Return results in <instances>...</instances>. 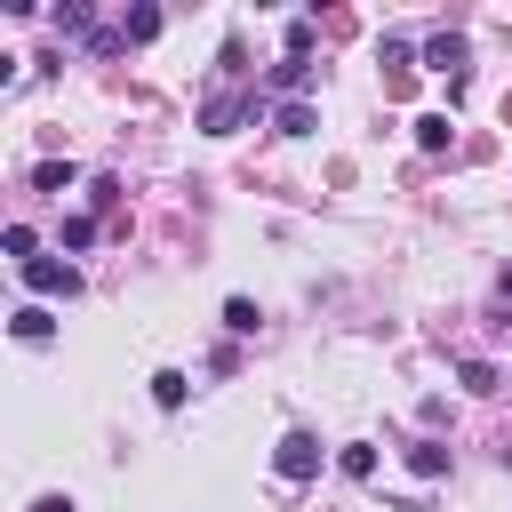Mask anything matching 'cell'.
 Instances as JSON below:
<instances>
[{
	"label": "cell",
	"mask_w": 512,
	"mask_h": 512,
	"mask_svg": "<svg viewBox=\"0 0 512 512\" xmlns=\"http://www.w3.org/2000/svg\"><path fill=\"white\" fill-rule=\"evenodd\" d=\"M32 184H40V192H64V184H72V160H40Z\"/></svg>",
	"instance_id": "15"
},
{
	"label": "cell",
	"mask_w": 512,
	"mask_h": 512,
	"mask_svg": "<svg viewBox=\"0 0 512 512\" xmlns=\"http://www.w3.org/2000/svg\"><path fill=\"white\" fill-rule=\"evenodd\" d=\"M336 464H344V480H376V448H368V440H352Z\"/></svg>",
	"instance_id": "10"
},
{
	"label": "cell",
	"mask_w": 512,
	"mask_h": 512,
	"mask_svg": "<svg viewBox=\"0 0 512 512\" xmlns=\"http://www.w3.org/2000/svg\"><path fill=\"white\" fill-rule=\"evenodd\" d=\"M240 120H256V96H208V104H200V128H208V136H232Z\"/></svg>",
	"instance_id": "2"
},
{
	"label": "cell",
	"mask_w": 512,
	"mask_h": 512,
	"mask_svg": "<svg viewBox=\"0 0 512 512\" xmlns=\"http://www.w3.org/2000/svg\"><path fill=\"white\" fill-rule=\"evenodd\" d=\"M256 320H264V312H256L248 296H232V304H224V328H232V336H256Z\"/></svg>",
	"instance_id": "12"
},
{
	"label": "cell",
	"mask_w": 512,
	"mask_h": 512,
	"mask_svg": "<svg viewBox=\"0 0 512 512\" xmlns=\"http://www.w3.org/2000/svg\"><path fill=\"white\" fill-rule=\"evenodd\" d=\"M24 288H32V296H72V288H80V272H72V264H56V256H32V264H24Z\"/></svg>",
	"instance_id": "3"
},
{
	"label": "cell",
	"mask_w": 512,
	"mask_h": 512,
	"mask_svg": "<svg viewBox=\"0 0 512 512\" xmlns=\"http://www.w3.org/2000/svg\"><path fill=\"white\" fill-rule=\"evenodd\" d=\"M152 400H160V408H184V368H160V376H152Z\"/></svg>",
	"instance_id": "13"
},
{
	"label": "cell",
	"mask_w": 512,
	"mask_h": 512,
	"mask_svg": "<svg viewBox=\"0 0 512 512\" xmlns=\"http://www.w3.org/2000/svg\"><path fill=\"white\" fill-rule=\"evenodd\" d=\"M320 456H328V448H320L312 432H288V440L272 448V472H280V480H312V472H320Z\"/></svg>",
	"instance_id": "1"
},
{
	"label": "cell",
	"mask_w": 512,
	"mask_h": 512,
	"mask_svg": "<svg viewBox=\"0 0 512 512\" xmlns=\"http://www.w3.org/2000/svg\"><path fill=\"white\" fill-rule=\"evenodd\" d=\"M0 248H8L16 264H32V248H40V240H32V224H8V232H0Z\"/></svg>",
	"instance_id": "16"
},
{
	"label": "cell",
	"mask_w": 512,
	"mask_h": 512,
	"mask_svg": "<svg viewBox=\"0 0 512 512\" xmlns=\"http://www.w3.org/2000/svg\"><path fill=\"white\" fill-rule=\"evenodd\" d=\"M96 240V216H64V248H88Z\"/></svg>",
	"instance_id": "17"
},
{
	"label": "cell",
	"mask_w": 512,
	"mask_h": 512,
	"mask_svg": "<svg viewBox=\"0 0 512 512\" xmlns=\"http://www.w3.org/2000/svg\"><path fill=\"white\" fill-rule=\"evenodd\" d=\"M424 64H432V72H448V88H456V80H464V32H432Z\"/></svg>",
	"instance_id": "4"
},
{
	"label": "cell",
	"mask_w": 512,
	"mask_h": 512,
	"mask_svg": "<svg viewBox=\"0 0 512 512\" xmlns=\"http://www.w3.org/2000/svg\"><path fill=\"white\" fill-rule=\"evenodd\" d=\"M408 472H416V480H440V472H448V448H440V440H416V448H408Z\"/></svg>",
	"instance_id": "6"
},
{
	"label": "cell",
	"mask_w": 512,
	"mask_h": 512,
	"mask_svg": "<svg viewBox=\"0 0 512 512\" xmlns=\"http://www.w3.org/2000/svg\"><path fill=\"white\" fill-rule=\"evenodd\" d=\"M160 32V8H128V24H120V40H152Z\"/></svg>",
	"instance_id": "14"
},
{
	"label": "cell",
	"mask_w": 512,
	"mask_h": 512,
	"mask_svg": "<svg viewBox=\"0 0 512 512\" xmlns=\"http://www.w3.org/2000/svg\"><path fill=\"white\" fill-rule=\"evenodd\" d=\"M312 128H320L312 104H280V136H312Z\"/></svg>",
	"instance_id": "11"
},
{
	"label": "cell",
	"mask_w": 512,
	"mask_h": 512,
	"mask_svg": "<svg viewBox=\"0 0 512 512\" xmlns=\"http://www.w3.org/2000/svg\"><path fill=\"white\" fill-rule=\"evenodd\" d=\"M416 144H424V152H448V144H456V120H448V112H416Z\"/></svg>",
	"instance_id": "5"
},
{
	"label": "cell",
	"mask_w": 512,
	"mask_h": 512,
	"mask_svg": "<svg viewBox=\"0 0 512 512\" xmlns=\"http://www.w3.org/2000/svg\"><path fill=\"white\" fill-rule=\"evenodd\" d=\"M32 512H72V496H40V504H32Z\"/></svg>",
	"instance_id": "18"
},
{
	"label": "cell",
	"mask_w": 512,
	"mask_h": 512,
	"mask_svg": "<svg viewBox=\"0 0 512 512\" xmlns=\"http://www.w3.org/2000/svg\"><path fill=\"white\" fill-rule=\"evenodd\" d=\"M304 80H312V64H304V56H280V64H272V88H280V96H296Z\"/></svg>",
	"instance_id": "8"
},
{
	"label": "cell",
	"mask_w": 512,
	"mask_h": 512,
	"mask_svg": "<svg viewBox=\"0 0 512 512\" xmlns=\"http://www.w3.org/2000/svg\"><path fill=\"white\" fill-rule=\"evenodd\" d=\"M8 328H16V336H24V344H48V336H56V320H48V312H40V304H24V312H16V320H8Z\"/></svg>",
	"instance_id": "7"
},
{
	"label": "cell",
	"mask_w": 512,
	"mask_h": 512,
	"mask_svg": "<svg viewBox=\"0 0 512 512\" xmlns=\"http://www.w3.org/2000/svg\"><path fill=\"white\" fill-rule=\"evenodd\" d=\"M456 384H464V392H496L504 376H496V360H464V368H456Z\"/></svg>",
	"instance_id": "9"
}]
</instances>
